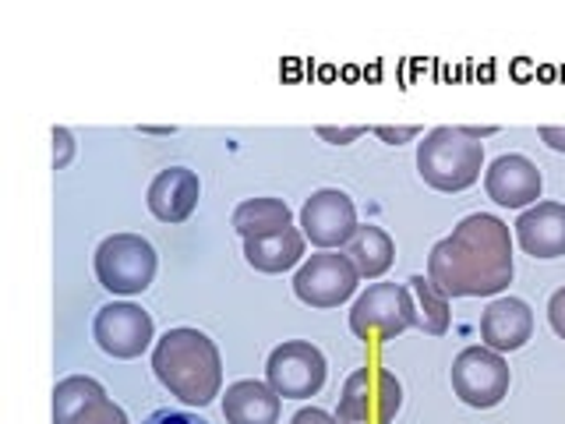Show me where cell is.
<instances>
[{"mask_svg":"<svg viewBox=\"0 0 565 424\" xmlns=\"http://www.w3.org/2000/svg\"><path fill=\"white\" fill-rule=\"evenodd\" d=\"M512 276V234L491 212H473L459 220L449 237H441L428 255V279L452 297H494L502 294Z\"/></svg>","mask_w":565,"mask_h":424,"instance_id":"cell-1","label":"cell"},{"mask_svg":"<svg viewBox=\"0 0 565 424\" xmlns=\"http://www.w3.org/2000/svg\"><path fill=\"white\" fill-rule=\"evenodd\" d=\"M152 371L163 389L191 406H209L223 389L220 347L202 329H167L152 347Z\"/></svg>","mask_w":565,"mask_h":424,"instance_id":"cell-2","label":"cell"},{"mask_svg":"<svg viewBox=\"0 0 565 424\" xmlns=\"http://www.w3.org/2000/svg\"><path fill=\"white\" fill-rule=\"evenodd\" d=\"M481 170H484V146L470 138L467 128H456V124L431 128L417 146V173L435 191L446 194L467 191L470 184L481 181Z\"/></svg>","mask_w":565,"mask_h":424,"instance_id":"cell-3","label":"cell"},{"mask_svg":"<svg viewBox=\"0 0 565 424\" xmlns=\"http://www.w3.org/2000/svg\"><path fill=\"white\" fill-rule=\"evenodd\" d=\"M159 269L156 247L141 234H114L96 247V279L110 294L135 297L152 287Z\"/></svg>","mask_w":565,"mask_h":424,"instance_id":"cell-4","label":"cell"},{"mask_svg":"<svg viewBox=\"0 0 565 424\" xmlns=\"http://www.w3.org/2000/svg\"><path fill=\"white\" fill-rule=\"evenodd\" d=\"M403 406V385L388 368H358L343 382L335 424H393Z\"/></svg>","mask_w":565,"mask_h":424,"instance_id":"cell-5","label":"cell"},{"mask_svg":"<svg viewBox=\"0 0 565 424\" xmlns=\"http://www.w3.org/2000/svg\"><path fill=\"white\" fill-rule=\"evenodd\" d=\"M417 329L414 294L403 283H371L350 308V332L361 340H396L399 332Z\"/></svg>","mask_w":565,"mask_h":424,"instance_id":"cell-6","label":"cell"},{"mask_svg":"<svg viewBox=\"0 0 565 424\" xmlns=\"http://www.w3.org/2000/svg\"><path fill=\"white\" fill-rule=\"evenodd\" d=\"M509 364L491 347H467L452 361V393L473 411H491L509 396Z\"/></svg>","mask_w":565,"mask_h":424,"instance_id":"cell-7","label":"cell"},{"mask_svg":"<svg viewBox=\"0 0 565 424\" xmlns=\"http://www.w3.org/2000/svg\"><path fill=\"white\" fill-rule=\"evenodd\" d=\"M329 364L326 353L308 340H287L269 353L265 364V382H269L282 400H308L318 396L326 385Z\"/></svg>","mask_w":565,"mask_h":424,"instance_id":"cell-8","label":"cell"},{"mask_svg":"<svg viewBox=\"0 0 565 424\" xmlns=\"http://www.w3.org/2000/svg\"><path fill=\"white\" fill-rule=\"evenodd\" d=\"M361 283L358 265L340 252H318L308 262H300L294 276V294L305 300L308 308H340L343 300L353 297Z\"/></svg>","mask_w":565,"mask_h":424,"instance_id":"cell-9","label":"cell"},{"mask_svg":"<svg viewBox=\"0 0 565 424\" xmlns=\"http://www.w3.org/2000/svg\"><path fill=\"white\" fill-rule=\"evenodd\" d=\"M93 336L103 353H110L117 361H131L156 343V322L141 305L110 300V305H103L96 311Z\"/></svg>","mask_w":565,"mask_h":424,"instance_id":"cell-10","label":"cell"},{"mask_svg":"<svg viewBox=\"0 0 565 424\" xmlns=\"http://www.w3.org/2000/svg\"><path fill=\"white\" fill-rule=\"evenodd\" d=\"M358 205L340 188H318L300 205V234L322 252L347 247V241L358 234Z\"/></svg>","mask_w":565,"mask_h":424,"instance_id":"cell-11","label":"cell"},{"mask_svg":"<svg viewBox=\"0 0 565 424\" xmlns=\"http://www.w3.org/2000/svg\"><path fill=\"white\" fill-rule=\"evenodd\" d=\"M53 424H131L93 375H67L53 385Z\"/></svg>","mask_w":565,"mask_h":424,"instance_id":"cell-12","label":"cell"},{"mask_svg":"<svg viewBox=\"0 0 565 424\" xmlns=\"http://www.w3.org/2000/svg\"><path fill=\"white\" fill-rule=\"evenodd\" d=\"M484 188L488 199L502 209H530L537 205L544 191V177L537 170L534 159H526L520 152H505L484 170Z\"/></svg>","mask_w":565,"mask_h":424,"instance_id":"cell-13","label":"cell"},{"mask_svg":"<svg viewBox=\"0 0 565 424\" xmlns=\"http://www.w3.org/2000/svg\"><path fill=\"white\" fill-rule=\"evenodd\" d=\"M534 336V311H530L526 300L520 297H494L491 305L481 315V343L499 350V353H512L523 350Z\"/></svg>","mask_w":565,"mask_h":424,"instance_id":"cell-14","label":"cell"},{"mask_svg":"<svg viewBox=\"0 0 565 424\" xmlns=\"http://www.w3.org/2000/svg\"><path fill=\"white\" fill-rule=\"evenodd\" d=\"M202 199L199 173L188 167H167L149 184V209L159 223H184Z\"/></svg>","mask_w":565,"mask_h":424,"instance_id":"cell-15","label":"cell"},{"mask_svg":"<svg viewBox=\"0 0 565 424\" xmlns=\"http://www.w3.org/2000/svg\"><path fill=\"white\" fill-rule=\"evenodd\" d=\"M516 241L530 258H562L565 255V205L537 202L520 212Z\"/></svg>","mask_w":565,"mask_h":424,"instance_id":"cell-16","label":"cell"},{"mask_svg":"<svg viewBox=\"0 0 565 424\" xmlns=\"http://www.w3.org/2000/svg\"><path fill=\"white\" fill-rule=\"evenodd\" d=\"M279 406L282 396L269 382L241 379L234 385H226L223 417L226 424H279Z\"/></svg>","mask_w":565,"mask_h":424,"instance_id":"cell-17","label":"cell"},{"mask_svg":"<svg viewBox=\"0 0 565 424\" xmlns=\"http://www.w3.org/2000/svg\"><path fill=\"white\" fill-rule=\"evenodd\" d=\"M305 244H308V237L290 223V226L276 230V234L247 237L244 241V258L258 273H287L300 258H305Z\"/></svg>","mask_w":565,"mask_h":424,"instance_id":"cell-18","label":"cell"},{"mask_svg":"<svg viewBox=\"0 0 565 424\" xmlns=\"http://www.w3.org/2000/svg\"><path fill=\"white\" fill-rule=\"evenodd\" d=\"M343 255L358 265L361 279H379L388 273V265L396 262V244L382 226L364 223V226H358V234L347 241Z\"/></svg>","mask_w":565,"mask_h":424,"instance_id":"cell-19","label":"cell"},{"mask_svg":"<svg viewBox=\"0 0 565 424\" xmlns=\"http://www.w3.org/2000/svg\"><path fill=\"white\" fill-rule=\"evenodd\" d=\"M290 223H294V212L282 199H247L234 209V230L244 241L276 234V230L290 226Z\"/></svg>","mask_w":565,"mask_h":424,"instance_id":"cell-20","label":"cell"},{"mask_svg":"<svg viewBox=\"0 0 565 424\" xmlns=\"http://www.w3.org/2000/svg\"><path fill=\"white\" fill-rule=\"evenodd\" d=\"M411 294H414V308H417V329L428 336H446L452 311H449V297L441 294L428 276H411Z\"/></svg>","mask_w":565,"mask_h":424,"instance_id":"cell-21","label":"cell"},{"mask_svg":"<svg viewBox=\"0 0 565 424\" xmlns=\"http://www.w3.org/2000/svg\"><path fill=\"white\" fill-rule=\"evenodd\" d=\"M50 138H53V170H64L71 159H75L78 141H75V135H71L67 128H53Z\"/></svg>","mask_w":565,"mask_h":424,"instance_id":"cell-22","label":"cell"},{"mask_svg":"<svg viewBox=\"0 0 565 424\" xmlns=\"http://www.w3.org/2000/svg\"><path fill=\"white\" fill-rule=\"evenodd\" d=\"M364 131H367L364 124H353V128H329V124H322V128H318V138L332 141V146H350V141H358Z\"/></svg>","mask_w":565,"mask_h":424,"instance_id":"cell-23","label":"cell"},{"mask_svg":"<svg viewBox=\"0 0 565 424\" xmlns=\"http://www.w3.org/2000/svg\"><path fill=\"white\" fill-rule=\"evenodd\" d=\"M141 424H209L205 417L199 414H188V411H170V406H163V411L149 414Z\"/></svg>","mask_w":565,"mask_h":424,"instance_id":"cell-24","label":"cell"},{"mask_svg":"<svg viewBox=\"0 0 565 424\" xmlns=\"http://www.w3.org/2000/svg\"><path fill=\"white\" fill-rule=\"evenodd\" d=\"M375 135L382 141H388V146H403V141H414L420 135V128H417V124H406V128H388V124H379Z\"/></svg>","mask_w":565,"mask_h":424,"instance_id":"cell-25","label":"cell"},{"mask_svg":"<svg viewBox=\"0 0 565 424\" xmlns=\"http://www.w3.org/2000/svg\"><path fill=\"white\" fill-rule=\"evenodd\" d=\"M547 322H552V329L565 340V287H558L552 300H547Z\"/></svg>","mask_w":565,"mask_h":424,"instance_id":"cell-26","label":"cell"},{"mask_svg":"<svg viewBox=\"0 0 565 424\" xmlns=\"http://www.w3.org/2000/svg\"><path fill=\"white\" fill-rule=\"evenodd\" d=\"M290 424H335V417L326 414L322 406H305V411H297L290 417Z\"/></svg>","mask_w":565,"mask_h":424,"instance_id":"cell-27","label":"cell"},{"mask_svg":"<svg viewBox=\"0 0 565 424\" xmlns=\"http://www.w3.org/2000/svg\"><path fill=\"white\" fill-rule=\"evenodd\" d=\"M541 141H544L547 149L565 152V128H555V124H544V128H541Z\"/></svg>","mask_w":565,"mask_h":424,"instance_id":"cell-28","label":"cell"},{"mask_svg":"<svg viewBox=\"0 0 565 424\" xmlns=\"http://www.w3.org/2000/svg\"><path fill=\"white\" fill-rule=\"evenodd\" d=\"M467 135H470V138H477V141H481V138H491V135H499V128H494V124H488V128H467Z\"/></svg>","mask_w":565,"mask_h":424,"instance_id":"cell-29","label":"cell"},{"mask_svg":"<svg viewBox=\"0 0 565 424\" xmlns=\"http://www.w3.org/2000/svg\"><path fill=\"white\" fill-rule=\"evenodd\" d=\"M141 131H149V135H170L173 128H141Z\"/></svg>","mask_w":565,"mask_h":424,"instance_id":"cell-30","label":"cell"}]
</instances>
